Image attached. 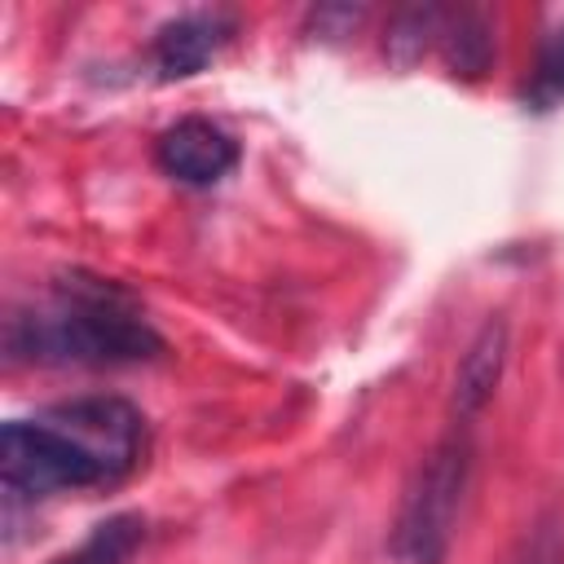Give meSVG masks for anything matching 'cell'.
<instances>
[{"label":"cell","instance_id":"obj_1","mask_svg":"<svg viewBox=\"0 0 564 564\" xmlns=\"http://www.w3.org/2000/svg\"><path fill=\"white\" fill-rule=\"evenodd\" d=\"M145 414L110 392L70 397L0 427V480L9 502L110 489L141 467Z\"/></svg>","mask_w":564,"mask_h":564},{"label":"cell","instance_id":"obj_2","mask_svg":"<svg viewBox=\"0 0 564 564\" xmlns=\"http://www.w3.org/2000/svg\"><path fill=\"white\" fill-rule=\"evenodd\" d=\"M167 339L141 300L93 273H57L40 300L4 317L9 366H145L163 361Z\"/></svg>","mask_w":564,"mask_h":564},{"label":"cell","instance_id":"obj_3","mask_svg":"<svg viewBox=\"0 0 564 564\" xmlns=\"http://www.w3.org/2000/svg\"><path fill=\"white\" fill-rule=\"evenodd\" d=\"M467 471H471V441H467V423H454L432 454L414 467L401 507H397V524H392V555L401 564H441L454 538V520L463 507V489H467Z\"/></svg>","mask_w":564,"mask_h":564},{"label":"cell","instance_id":"obj_4","mask_svg":"<svg viewBox=\"0 0 564 564\" xmlns=\"http://www.w3.org/2000/svg\"><path fill=\"white\" fill-rule=\"evenodd\" d=\"M383 48L397 66H414L427 48H436L441 62L449 66V75L476 79L494 57V35H489V26L476 9L419 4V9H401L392 18Z\"/></svg>","mask_w":564,"mask_h":564},{"label":"cell","instance_id":"obj_5","mask_svg":"<svg viewBox=\"0 0 564 564\" xmlns=\"http://www.w3.org/2000/svg\"><path fill=\"white\" fill-rule=\"evenodd\" d=\"M238 159H242L238 141L220 123H212L203 115H185V119L167 123L159 132V141H154L159 172L181 181V185H194V189L220 185L238 167Z\"/></svg>","mask_w":564,"mask_h":564},{"label":"cell","instance_id":"obj_6","mask_svg":"<svg viewBox=\"0 0 564 564\" xmlns=\"http://www.w3.org/2000/svg\"><path fill=\"white\" fill-rule=\"evenodd\" d=\"M238 22L234 13H220V9H198V13H181L172 22H163L150 40V66L163 84L172 79H189L198 75L229 40H234Z\"/></svg>","mask_w":564,"mask_h":564},{"label":"cell","instance_id":"obj_7","mask_svg":"<svg viewBox=\"0 0 564 564\" xmlns=\"http://www.w3.org/2000/svg\"><path fill=\"white\" fill-rule=\"evenodd\" d=\"M502 366H507V322L502 317H489L476 330V339L467 344V352L458 361V375H454V410H458V423H471L489 405V397H494V388L502 379Z\"/></svg>","mask_w":564,"mask_h":564},{"label":"cell","instance_id":"obj_8","mask_svg":"<svg viewBox=\"0 0 564 564\" xmlns=\"http://www.w3.org/2000/svg\"><path fill=\"white\" fill-rule=\"evenodd\" d=\"M141 542H145V516L119 511V516H106L101 524H93L79 546L62 551L48 564H128L141 551Z\"/></svg>","mask_w":564,"mask_h":564},{"label":"cell","instance_id":"obj_9","mask_svg":"<svg viewBox=\"0 0 564 564\" xmlns=\"http://www.w3.org/2000/svg\"><path fill=\"white\" fill-rule=\"evenodd\" d=\"M524 101L533 110H551L564 101V26L555 35H546L542 53H538V66H533V79L524 88Z\"/></svg>","mask_w":564,"mask_h":564},{"label":"cell","instance_id":"obj_10","mask_svg":"<svg viewBox=\"0 0 564 564\" xmlns=\"http://www.w3.org/2000/svg\"><path fill=\"white\" fill-rule=\"evenodd\" d=\"M511 564H560V546H555V533H551V529H538V533L524 542V551H520Z\"/></svg>","mask_w":564,"mask_h":564}]
</instances>
